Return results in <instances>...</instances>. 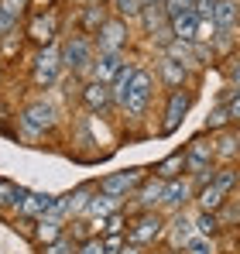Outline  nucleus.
<instances>
[{
	"instance_id": "f257e3e1",
	"label": "nucleus",
	"mask_w": 240,
	"mask_h": 254,
	"mask_svg": "<svg viewBox=\"0 0 240 254\" xmlns=\"http://www.w3.org/2000/svg\"><path fill=\"white\" fill-rule=\"evenodd\" d=\"M59 59H62V69H69V72H89V65H93V59H96V45L93 38H86V35H69L65 42L59 45Z\"/></svg>"
},
{
	"instance_id": "f03ea898",
	"label": "nucleus",
	"mask_w": 240,
	"mask_h": 254,
	"mask_svg": "<svg viewBox=\"0 0 240 254\" xmlns=\"http://www.w3.org/2000/svg\"><path fill=\"white\" fill-rule=\"evenodd\" d=\"M151 93H155V76H151L148 69H134L130 86H127L120 107H123L130 117H144V110H148V103H151Z\"/></svg>"
},
{
	"instance_id": "7ed1b4c3",
	"label": "nucleus",
	"mask_w": 240,
	"mask_h": 254,
	"mask_svg": "<svg viewBox=\"0 0 240 254\" xmlns=\"http://www.w3.org/2000/svg\"><path fill=\"white\" fill-rule=\"evenodd\" d=\"M62 76V59H59V48L48 45L38 48V55L31 59V86L35 89H52Z\"/></svg>"
},
{
	"instance_id": "20e7f679",
	"label": "nucleus",
	"mask_w": 240,
	"mask_h": 254,
	"mask_svg": "<svg viewBox=\"0 0 240 254\" xmlns=\"http://www.w3.org/2000/svg\"><path fill=\"white\" fill-rule=\"evenodd\" d=\"M17 124H21L24 134L41 137L45 130H52V127L59 124V114H55V107H52L48 100H35V103H28V107L17 114Z\"/></svg>"
},
{
	"instance_id": "39448f33",
	"label": "nucleus",
	"mask_w": 240,
	"mask_h": 254,
	"mask_svg": "<svg viewBox=\"0 0 240 254\" xmlns=\"http://www.w3.org/2000/svg\"><path fill=\"white\" fill-rule=\"evenodd\" d=\"M165 216L155 210H144L137 220H134V227L123 234L127 237V244H134V248H144V244H155V241H161L165 237Z\"/></svg>"
},
{
	"instance_id": "423d86ee",
	"label": "nucleus",
	"mask_w": 240,
	"mask_h": 254,
	"mask_svg": "<svg viewBox=\"0 0 240 254\" xmlns=\"http://www.w3.org/2000/svg\"><path fill=\"white\" fill-rule=\"evenodd\" d=\"M93 45H96V52L123 55V48L130 45V28H127V21H120V17H107L103 28L93 35Z\"/></svg>"
},
{
	"instance_id": "0eeeda50",
	"label": "nucleus",
	"mask_w": 240,
	"mask_h": 254,
	"mask_svg": "<svg viewBox=\"0 0 240 254\" xmlns=\"http://www.w3.org/2000/svg\"><path fill=\"white\" fill-rule=\"evenodd\" d=\"M148 172L144 169H123V172H110V175H103L100 179V192H107V196H114V199H127V196H134V189L141 186V179H144Z\"/></svg>"
},
{
	"instance_id": "6e6552de",
	"label": "nucleus",
	"mask_w": 240,
	"mask_h": 254,
	"mask_svg": "<svg viewBox=\"0 0 240 254\" xmlns=\"http://www.w3.org/2000/svg\"><path fill=\"white\" fill-rule=\"evenodd\" d=\"M192 100H196L192 89H172V93H168V107H165V121H161V134H165V137L182 127L185 114L192 110Z\"/></svg>"
},
{
	"instance_id": "1a4fd4ad",
	"label": "nucleus",
	"mask_w": 240,
	"mask_h": 254,
	"mask_svg": "<svg viewBox=\"0 0 240 254\" xmlns=\"http://www.w3.org/2000/svg\"><path fill=\"white\" fill-rule=\"evenodd\" d=\"M24 38H31L38 48L55 45V38H59V10L52 7V10H41V14H35V17L28 21V28H24Z\"/></svg>"
},
{
	"instance_id": "9d476101",
	"label": "nucleus",
	"mask_w": 240,
	"mask_h": 254,
	"mask_svg": "<svg viewBox=\"0 0 240 254\" xmlns=\"http://www.w3.org/2000/svg\"><path fill=\"white\" fill-rule=\"evenodd\" d=\"M213 162H216V155H213V137L199 134V137H192V141L185 144V175L213 169Z\"/></svg>"
},
{
	"instance_id": "9b49d317",
	"label": "nucleus",
	"mask_w": 240,
	"mask_h": 254,
	"mask_svg": "<svg viewBox=\"0 0 240 254\" xmlns=\"http://www.w3.org/2000/svg\"><path fill=\"white\" fill-rule=\"evenodd\" d=\"M79 100H82V107H86L89 114H103V110H110V103H114L110 86L107 83H93V79L79 89Z\"/></svg>"
},
{
	"instance_id": "f8f14e48",
	"label": "nucleus",
	"mask_w": 240,
	"mask_h": 254,
	"mask_svg": "<svg viewBox=\"0 0 240 254\" xmlns=\"http://www.w3.org/2000/svg\"><path fill=\"white\" fill-rule=\"evenodd\" d=\"M123 65V55H110V52H96V59H93V65H89V79L93 83H107L117 76V69Z\"/></svg>"
},
{
	"instance_id": "ddd939ff",
	"label": "nucleus",
	"mask_w": 240,
	"mask_h": 254,
	"mask_svg": "<svg viewBox=\"0 0 240 254\" xmlns=\"http://www.w3.org/2000/svg\"><path fill=\"white\" fill-rule=\"evenodd\" d=\"M189 196H192V182H189V175H182V179H172V182H165L161 206H168V210H185Z\"/></svg>"
},
{
	"instance_id": "4468645a",
	"label": "nucleus",
	"mask_w": 240,
	"mask_h": 254,
	"mask_svg": "<svg viewBox=\"0 0 240 254\" xmlns=\"http://www.w3.org/2000/svg\"><path fill=\"white\" fill-rule=\"evenodd\" d=\"M134 196H137V203H141L144 210H155V206L161 203V196H165V179H158V175H144L141 186L134 189Z\"/></svg>"
},
{
	"instance_id": "2eb2a0df",
	"label": "nucleus",
	"mask_w": 240,
	"mask_h": 254,
	"mask_svg": "<svg viewBox=\"0 0 240 254\" xmlns=\"http://www.w3.org/2000/svg\"><path fill=\"white\" fill-rule=\"evenodd\" d=\"M237 21H240V3L237 0H216V7H213L216 35H227L230 28H237Z\"/></svg>"
},
{
	"instance_id": "dca6fc26",
	"label": "nucleus",
	"mask_w": 240,
	"mask_h": 254,
	"mask_svg": "<svg viewBox=\"0 0 240 254\" xmlns=\"http://www.w3.org/2000/svg\"><path fill=\"white\" fill-rule=\"evenodd\" d=\"M31 189L24 186H14L10 179H0V213H21L24 199H28Z\"/></svg>"
},
{
	"instance_id": "f3484780",
	"label": "nucleus",
	"mask_w": 240,
	"mask_h": 254,
	"mask_svg": "<svg viewBox=\"0 0 240 254\" xmlns=\"http://www.w3.org/2000/svg\"><path fill=\"white\" fill-rule=\"evenodd\" d=\"M158 76H161V83L168 86V89H185V83H189V69H185L182 62L168 59V55L158 62Z\"/></svg>"
},
{
	"instance_id": "a211bd4d",
	"label": "nucleus",
	"mask_w": 240,
	"mask_h": 254,
	"mask_svg": "<svg viewBox=\"0 0 240 254\" xmlns=\"http://www.w3.org/2000/svg\"><path fill=\"white\" fill-rule=\"evenodd\" d=\"M120 210V199H114V196H107V192H93V199L86 203V210H82V216L86 220H107L110 213H117Z\"/></svg>"
},
{
	"instance_id": "6ab92c4d",
	"label": "nucleus",
	"mask_w": 240,
	"mask_h": 254,
	"mask_svg": "<svg viewBox=\"0 0 240 254\" xmlns=\"http://www.w3.org/2000/svg\"><path fill=\"white\" fill-rule=\"evenodd\" d=\"M168 28H172V38L175 42H196V31H199V17L189 10V14H175L168 17Z\"/></svg>"
},
{
	"instance_id": "aec40b11",
	"label": "nucleus",
	"mask_w": 240,
	"mask_h": 254,
	"mask_svg": "<svg viewBox=\"0 0 240 254\" xmlns=\"http://www.w3.org/2000/svg\"><path fill=\"white\" fill-rule=\"evenodd\" d=\"M55 206V196L52 192H28V199H24V206L17 216H28V220H41V216H48Z\"/></svg>"
},
{
	"instance_id": "412c9836",
	"label": "nucleus",
	"mask_w": 240,
	"mask_h": 254,
	"mask_svg": "<svg viewBox=\"0 0 240 254\" xmlns=\"http://www.w3.org/2000/svg\"><path fill=\"white\" fill-rule=\"evenodd\" d=\"M107 10H110L107 3H89V7H82V14H79V28H82V35H86V38H93V35H96V31L103 28V21L110 17Z\"/></svg>"
},
{
	"instance_id": "4be33fe9",
	"label": "nucleus",
	"mask_w": 240,
	"mask_h": 254,
	"mask_svg": "<svg viewBox=\"0 0 240 254\" xmlns=\"http://www.w3.org/2000/svg\"><path fill=\"white\" fill-rule=\"evenodd\" d=\"M65 234V220H55V216H41V220H35V244H52V241H59Z\"/></svg>"
},
{
	"instance_id": "5701e85b",
	"label": "nucleus",
	"mask_w": 240,
	"mask_h": 254,
	"mask_svg": "<svg viewBox=\"0 0 240 254\" xmlns=\"http://www.w3.org/2000/svg\"><path fill=\"white\" fill-rule=\"evenodd\" d=\"M155 175L165 179V182L182 179V175H185V148H179V151H172L168 158H161L158 165H155Z\"/></svg>"
},
{
	"instance_id": "b1692460",
	"label": "nucleus",
	"mask_w": 240,
	"mask_h": 254,
	"mask_svg": "<svg viewBox=\"0 0 240 254\" xmlns=\"http://www.w3.org/2000/svg\"><path fill=\"white\" fill-rule=\"evenodd\" d=\"M165 234L172 237V248H185V244L196 237V227H192V220H189L185 213H179V216L172 220V227H165Z\"/></svg>"
},
{
	"instance_id": "393cba45",
	"label": "nucleus",
	"mask_w": 240,
	"mask_h": 254,
	"mask_svg": "<svg viewBox=\"0 0 240 254\" xmlns=\"http://www.w3.org/2000/svg\"><path fill=\"white\" fill-rule=\"evenodd\" d=\"M196 203H199L202 213H220L223 206H227V192H220V189L209 182V186L196 189Z\"/></svg>"
},
{
	"instance_id": "a878e982",
	"label": "nucleus",
	"mask_w": 240,
	"mask_h": 254,
	"mask_svg": "<svg viewBox=\"0 0 240 254\" xmlns=\"http://www.w3.org/2000/svg\"><path fill=\"white\" fill-rule=\"evenodd\" d=\"M134 69H137L134 62H123V65L117 69V76L110 79V96H114V103H117V107L123 103V93H127V86H130V76H134Z\"/></svg>"
},
{
	"instance_id": "bb28decb",
	"label": "nucleus",
	"mask_w": 240,
	"mask_h": 254,
	"mask_svg": "<svg viewBox=\"0 0 240 254\" xmlns=\"http://www.w3.org/2000/svg\"><path fill=\"white\" fill-rule=\"evenodd\" d=\"M237 151H240V137L237 134H223L220 141H213V155H216L220 162H227V165H230V158H234Z\"/></svg>"
},
{
	"instance_id": "cd10ccee",
	"label": "nucleus",
	"mask_w": 240,
	"mask_h": 254,
	"mask_svg": "<svg viewBox=\"0 0 240 254\" xmlns=\"http://www.w3.org/2000/svg\"><path fill=\"white\" fill-rule=\"evenodd\" d=\"M110 10H114V17H120V21H137L141 10H144V3L141 0H110Z\"/></svg>"
},
{
	"instance_id": "c85d7f7f",
	"label": "nucleus",
	"mask_w": 240,
	"mask_h": 254,
	"mask_svg": "<svg viewBox=\"0 0 240 254\" xmlns=\"http://www.w3.org/2000/svg\"><path fill=\"white\" fill-rule=\"evenodd\" d=\"M192 227H196L199 237H209V241H213V237L220 234V213H202L199 210V216L192 220Z\"/></svg>"
},
{
	"instance_id": "c756f323",
	"label": "nucleus",
	"mask_w": 240,
	"mask_h": 254,
	"mask_svg": "<svg viewBox=\"0 0 240 254\" xmlns=\"http://www.w3.org/2000/svg\"><path fill=\"white\" fill-rule=\"evenodd\" d=\"M213 186L220 189V192H230V189H237L240 186V172L234 165H223V169L213 172Z\"/></svg>"
},
{
	"instance_id": "7c9ffc66",
	"label": "nucleus",
	"mask_w": 240,
	"mask_h": 254,
	"mask_svg": "<svg viewBox=\"0 0 240 254\" xmlns=\"http://www.w3.org/2000/svg\"><path fill=\"white\" fill-rule=\"evenodd\" d=\"M0 10H3V14H7V17L17 24V21H21V17L31 10V0H0Z\"/></svg>"
},
{
	"instance_id": "2f4dec72",
	"label": "nucleus",
	"mask_w": 240,
	"mask_h": 254,
	"mask_svg": "<svg viewBox=\"0 0 240 254\" xmlns=\"http://www.w3.org/2000/svg\"><path fill=\"white\" fill-rule=\"evenodd\" d=\"M227 124H234L230 121V110H227V103H220L209 117H206V134H213V130H220V127H227Z\"/></svg>"
},
{
	"instance_id": "473e14b6",
	"label": "nucleus",
	"mask_w": 240,
	"mask_h": 254,
	"mask_svg": "<svg viewBox=\"0 0 240 254\" xmlns=\"http://www.w3.org/2000/svg\"><path fill=\"white\" fill-rule=\"evenodd\" d=\"M223 76H227V83L237 86L240 89V52H230L227 59H223Z\"/></svg>"
},
{
	"instance_id": "72a5a7b5",
	"label": "nucleus",
	"mask_w": 240,
	"mask_h": 254,
	"mask_svg": "<svg viewBox=\"0 0 240 254\" xmlns=\"http://www.w3.org/2000/svg\"><path fill=\"white\" fill-rule=\"evenodd\" d=\"M76 248H79V244H76V241H72L69 234H62L59 241L45 244V248H41V254H76Z\"/></svg>"
},
{
	"instance_id": "f704fd0d",
	"label": "nucleus",
	"mask_w": 240,
	"mask_h": 254,
	"mask_svg": "<svg viewBox=\"0 0 240 254\" xmlns=\"http://www.w3.org/2000/svg\"><path fill=\"white\" fill-rule=\"evenodd\" d=\"M123 223H127V216H123V213H110V216H107V220H103V234H100V237H110V234H127V227H123Z\"/></svg>"
},
{
	"instance_id": "c9c22d12",
	"label": "nucleus",
	"mask_w": 240,
	"mask_h": 254,
	"mask_svg": "<svg viewBox=\"0 0 240 254\" xmlns=\"http://www.w3.org/2000/svg\"><path fill=\"white\" fill-rule=\"evenodd\" d=\"M123 244H127V237H123V234L100 237V248H103V254H120V251H123Z\"/></svg>"
},
{
	"instance_id": "e433bc0d",
	"label": "nucleus",
	"mask_w": 240,
	"mask_h": 254,
	"mask_svg": "<svg viewBox=\"0 0 240 254\" xmlns=\"http://www.w3.org/2000/svg\"><path fill=\"white\" fill-rule=\"evenodd\" d=\"M185 251H189V254H216V248H213L209 237H199V234H196V237L185 244Z\"/></svg>"
},
{
	"instance_id": "4c0bfd02",
	"label": "nucleus",
	"mask_w": 240,
	"mask_h": 254,
	"mask_svg": "<svg viewBox=\"0 0 240 254\" xmlns=\"http://www.w3.org/2000/svg\"><path fill=\"white\" fill-rule=\"evenodd\" d=\"M192 3H196V0H161V7H165L168 17H175V14H189Z\"/></svg>"
},
{
	"instance_id": "58836bf2",
	"label": "nucleus",
	"mask_w": 240,
	"mask_h": 254,
	"mask_svg": "<svg viewBox=\"0 0 240 254\" xmlns=\"http://www.w3.org/2000/svg\"><path fill=\"white\" fill-rule=\"evenodd\" d=\"M213 7H216V0H196L192 3V14L199 21H213Z\"/></svg>"
},
{
	"instance_id": "ea45409f",
	"label": "nucleus",
	"mask_w": 240,
	"mask_h": 254,
	"mask_svg": "<svg viewBox=\"0 0 240 254\" xmlns=\"http://www.w3.org/2000/svg\"><path fill=\"white\" fill-rule=\"evenodd\" d=\"M76 254H103V248H100V237H89V241H82L79 248H76Z\"/></svg>"
},
{
	"instance_id": "a19ab883",
	"label": "nucleus",
	"mask_w": 240,
	"mask_h": 254,
	"mask_svg": "<svg viewBox=\"0 0 240 254\" xmlns=\"http://www.w3.org/2000/svg\"><path fill=\"white\" fill-rule=\"evenodd\" d=\"M227 110H230V121H234V124H240V89H237V96L227 103Z\"/></svg>"
},
{
	"instance_id": "79ce46f5",
	"label": "nucleus",
	"mask_w": 240,
	"mask_h": 254,
	"mask_svg": "<svg viewBox=\"0 0 240 254\" xmlns=\"http://www.w3.org/2000/svg\"><path fill=\"white\" fill-rule=\"evenodd\" d=\"M14 28H17V24H14V21H10V17H7V14L0 10V38H7V35H10Z\"/></svg>"
},
{
	"instance_id": "37998d69",
	"label": "nucleus",
	"mask_w": 240,
	"mask_h": 254,
	"mask_svg": "<svg viewBox=\"0 0 240 254\" xmlns=\"http://www.w3.org/2000/svg\"><path fill=\"white\" fill-rule=\"evenodd\" d=\"M120 254H141V248H134V244H123V251Z\"/></svg>"
},
{
	"instance_id": "c03bdc74",
	"label": "nucleus",
	"mask_w": 240,
	"mask_h": 254,
	"mask_svg": "<svg viewBox=\"0 0 240 254\" xmlns=\"http://www.w3.org/2000/svg\"><path fill=\"white\" fill-rule=\"evenodd\" d=\"M141 3H144V7H151V3H161V0H141Z\"/></svg>"
},
{
	"instance_id": "a18cd8bd",
	"label": "nucleus",
	"mask_w": 240,
	"mask_h": 254,
	"mask_svg": "<svg viewBox=\"0 0 240 254\" xmlns=\"http://www.w3.org/2000/svg\"><path fill=\"white\" fill-rule=\"evenodd\" d=\"M89 3H103V0H86V7H89Z\"/></svg>"
},
{
	"instance_id": "49530a36",
	"label": "nucleus",
	"mask_w": 240,
	"mask_h": 254,
	"mask_svg": "<svg viewBox=\"0 0 240 254\" xmlns=\"http://www.w3.org/2000/svg\"><path fill=\"white\" fill-rule=\"evenodd\" d=\"M234 31H237V35H240V21H237V28H234Z\"/></svg>"
},
{
	"instance_id": "de8ad7c7",
	"label": "nucleus",
	"mask_w": 240,
	"mask_h": 254,
	"mask_svg": "<svg viewBox=\"0 0 240 254\" xmlns=\"http://www.w3.org/2000/svg\"><path fill=\"white\" fill-rule=\"evenodd\" d=\"M237 3H240V0H237Z\"/></svg>"
}]
</instances>
